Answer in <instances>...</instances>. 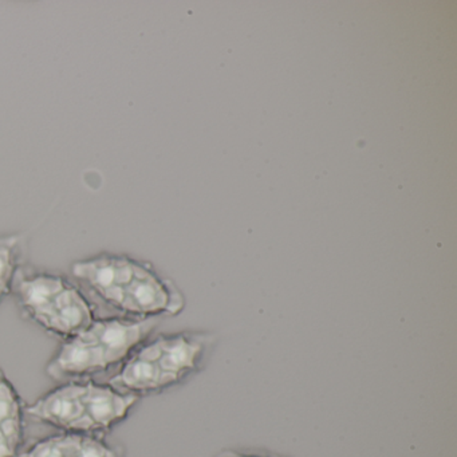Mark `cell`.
<instances>
[{"label":"cell","mask_w":457,"mask_h":457,"mask_svg":"<svg viewBox=\"0 0 457 457\" xmlns=\"http://www.w3.org/2000/svg\"><path fill=\"white\" fill-rule=\"evenodd\" d=\"M10 291L7 290V288L0 287V303L4 301V298H6L7 295H9Z\"/></svg>","instance_id":"cell-10"},{"label":"cell","mask_w":457,"mask_h":457,"mask_svg":"<svg viewBox=\"0 0 457 457\" xmlns=\"http://www.w3.org/2000/svg\"><path fill=\"white\" fill-rule=\"evenodd\" d=\"M20 264V242L17 237L0 239V287L12 290Z\"/></svg>","instance_id":"cell-8"},{"label":"cell","mask_w":457,"mask_h":457,"mask_svg":"<svg viewBox=\"0 0 457 457\" xmlns=\"http://www.w3.org/2000/svg\"><path fill=\"white\" fill-rule=\"evenodd\" d=\"M154 320L103 318L62 341L46 366L53 379H84L124 363L151 337Z\"/></svg>","instance_id":"cell-4"},{"label":"cell","mask_w":457,"mask_h":457,"mask_svg":"<svg viewBox=\"0 0 457 457\" xmlns=\"http://www.w3.org/2000/svg\"><path fill=\"white\" fill-rule=\"evenodd\" d=\"M73 274L109 306L133 320L175 317L186 306L178 287L151 263L119 253H100L73 264Z\"/></svg>","instance_id":"cell-1"},{"label":"cell","mask_w":457,"mask_h":457,"mask_svg":"<svg viewBox=\"0 0 457 457\" xmlns=\"http://www.w3.org/2000/svg\"><path fill=\"white\" fill-rule=\"evenodd\" d=\"M215 457H274L269 454L253 453V452L237 451V449H224Z\"/></svg>","instance_id":"cell-9"},{"label":"cell","mask_w":457,"mask_h":457,"mask_svg":"<svg viewBox=\"0 0 457 457\" xmlns=\"http://www.w3.org/2000/svg\"><path fill=\"white\" fill-rule=\"evenodd\" d=\"M12 288L23 315L62 341L76 336L96 320L87 296L62 275L23 274L15 278Z\"/></svg>","instance_id":"cell-5"},{"label":"cell","mask_w":457,"mask_h":457,"mask_svg":"<svg viewBox=\"0 0 457 457\" xmlns=\"http://www.w3.org/2000/svg\"><path fill=\"white\" fill-rule=\"evenodd\" d=\"M216 345L213 334L178 331L149 337L122 363L109 384L140 398L159 395L199 373Z\"/></svg>","instance_id":"cell-2"},{"label":"cell","mask_w":457,"mask_h":457,"mask_svg":"<svg viewBox=\"0 0 457 457\" xmlns=\"http://www.w3.org/2000/svg\"><path fill=\"white\" fill-rule=\"evenodd\" d=\"M20 457H125L120 446L101 436L58 432L36 441Z\"/></svg>","instance_id":"cell-6"},{"label":"cell","mask_w":457,"mask_h":457,"mask_svg":"<svg viewBox=\"0 0 457 457\" xmlns=\"http://www.w3.org/2000/svg\"><path fill=\"white\" fill-rule=\"evenodd\" d=\"M137 401L111 384L71 379L45 393L26 413L60 432L103 436L125 421Z\"/></svg>","instance_id":"cell-3"},{"label":"cell","mask_w":457,"mask_h":457,"mask_svg":"<svg viewBox=\"0 0 457 457\" xmlns=\"http://www.w3.org/2000/svg\"><path fill=\"white\" fill-rule=\"evenodd\" d=\"M26 408L12 382L0 370V457H20L25 441Z\"/></svg>","instance_id":"cell-7"}]
</instances>
